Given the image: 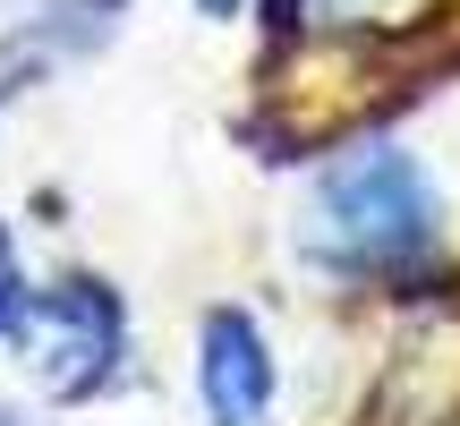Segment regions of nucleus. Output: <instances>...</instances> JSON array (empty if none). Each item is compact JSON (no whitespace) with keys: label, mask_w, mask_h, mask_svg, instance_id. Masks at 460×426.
Wrapping results in <instances>:
<instances>
[{"label":"nucleus","mask_w":460,"mask_h":426,"mask_svg":"<svg viewBox=\"0 0 460 426\" xmlns=\"http://www.w3.org/2000/svg\"><path fill=\"white\" fill-rule=\"evenodd\" d=\"M435 0H256L247 26L264 43V68L298 60V51H367V43H393V34L427 26Z\"/></svg>","instance_id":"nucleus-5"},{"label":"nucleus","mask_w":460,"mask_h":426,"mask_svg":"<svg viewBox=\"0 0 460 426\" xmlns=\"http://www.w3.org/2000/svg\"><path fill=\"white\" fill-rule=\"evenodd\" d=\"M137 9L146 0H26V9H9L0 17V94H9V111L43 85H60L68 68L102 60Z\"/></svg>","instance_id":"nucleus-4"},{"label":"nucleus","mask_w":460,"mask_h":426,"mask_svg":"<svg viewBox=\"0 0 460 426\" xmlns=\"http://www.w3.org/2000/svg\"><path fill=\"white\" fill-rule=\"evenodd\" d=\"M0 426H60V418L43 401H26V393H0Z\"/></svg>","instance_id":"nucleus-8"},{"label":"nucleus","mask_w":460,"mask_h":426,"mask_svg":"<svg viewBox=\"0 0 460 426\" xmlns=\"http://www.w3.org/2000/svg\"><path fill=\"white\" fill-rule=\"evenodd\" d=\"M290 264L332 298H410L452 264V197L401 129H341L315 146L290 205Z\"/></svg>","instance_id":"nucleus-1"},{"label":"nucleus","mask_w":460,"mask_h":426,"mask_svg":"<svg viewBox=\"0 0 460 426\" xmlns=\"http://www.w3.org/2000/svg\"><path fill=\"white\" fill-rule=\"evenodd\" d=\"M290 359L256 298H205L188 315V410L197 426H281Z\"/></svg>","instance_id":"nucleus-3"},{"label":"nucleus","mask_w":460,"mask_h":426,"mask_svg":"<svg viewBox=\"0 0 460 426\" xmlns=\"http://www.w3.org/2000/svg\"><path fill=\"white\" fill-rule=\"evenodd\" d=\"M26 401H43L51 418L68 410H102L146 376V333H137V298L119 290L102 264L60 256L34 281V307L9 342Z\"/></svg>","instance_id":"nucleus-2"},{"label":"nucleus","mask_w":460,"mask_h":426,"mask_svg":"<svg viewBox=\"0 0 460 426\" xmlns=\"http://www.w3.org/2000/svg\"><path fill=\"white\" fill-rule=\"evenodd\" d=\"M34 281H43V264H34V247H26V222L0 205V359H9L17 324H26V307H34Z\"/></svg>","instance_id":"nucleus-6"},{"label":"nucleus","mask_w":460,"mask_h":426,"mask_svg":"<svg viewBox=\"0 0 460 426\" xmlns=\"http://www.w3.org/2000/svg\"><path fill=\"white\" fill-rule=\"evenodd\" d=\"M247 9H256V0H188L197 26H247Z\"/></svg>","instance_id":"nucleus-7"},{"label":"nucleus","mask_w":460,"mask_h":426,"mask_svg":"<svg viewBox=\"0 0 460 426\" xmlns=\"http://www.w3.org/2000/svg\"><path fill=\"white\" fill-rule=\"evenodd\" d=\"M0 120H9V94H0Z\"/></svg>","instance_id":"nucleus-9"}]
</instances>
